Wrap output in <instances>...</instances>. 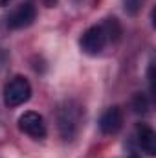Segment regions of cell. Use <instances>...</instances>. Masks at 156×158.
<instances>
[{"instance_id": "1", "label": "cell", "mask_w": 156, "mask_h": 158, "mask_svg": "<svg viewBox=\"0 0 156 158\" xmlns=\"http://www.w3.org/2000/svg\"><path fill=\"white\" fill-rule=\"evenodd\" d=\"M84 118V109L76 99H64L57 107V127L63 140L72 142L81 131Z\"/></svg>"}, {"instance_id": "2", "label": "cell", "mask_w": 156, "mask_h": 158, "mask_svg": "<svg viewBox=\"0 0 156 158\" xmlns=\"http://www.w3.org/2000/svg\"><path fill=\"white\" fill-rule=\"evenodd\" d=\"M31 98V85L22 76H15L4 86V103L7 107H20Z\"/></svg>"}, {"instance_id": "3", "label": "cell", "mask_w": 156, "mask_h": 158, "mask_svg": "<svg viewBox=\"0 0 156 158\" xmlns=\"http://www.w3.org/2000/svg\"><path fill=\"white\" fill-rule=\"evenodd\" d=\"M110 42V35L105 28V24H96L90 26L83 35H81V50L88 55H97L105 50V46Z\"/></svg>"}, {"instance_id": "4", "label": "cell", "mask_w": 156, "mask_h": 158, "mask_svg": "<svg viewBox=\"0 0 156 158\" xmlns=\"http://www.w3.org/2000/svg\"><path fill=\"white\" fill-rule=\"evenodd\" d=\"M35 17H37V7L33 6V2H22L9 13L6 26L9 30H22V28L31 26Z\"/></svg>"}, {"instance_id": "5", "label": "cell", "mask_w": 156, "mask_h": 158, "mask_svg": "<svg viewBox=\"0 0 156 158\" xmlns=\"http://www.w3.org/2000/svg\"><path fill=\"white\" fill-rule=\"evenodd\" d=\"M18 129L33 140H44L46 134H48L44 118L35 110H28L18 118Z\"/></svg>"}, {"instance_id": "6", "label": "cell", "mask_w": 156, "mask_h": 158, "mask_svg": "<svg viewBox=\"0 0 156 158\" xmlns=\"http://www.w3.org/2000/svg\"><path fill=\"white\" fill-rule=\"evenodd\" d=\"M123 127V112L119 107H110L103 112L99 119V129L103 134H116Z\"/></svg>"}, {"instance_id": "7", "label": "cell", "mask_w": 156, "mask_h": 158, "mask_svg": "<svg viewBox=\"0 0 156 158\" xmlns=\"http://www.w3.org/2000/svg\"><path fill=\"white\" fill-rule=\"evenodd\" d=\"M136 140L145 155H149V156L156 155V134L153 127H149L147 123H138L136 125Z\"/></svg>"}, {"instance_id": "8", "label": "cell", "mask_w": 156, "mask_h": 158, "mask_svg": "<svg viewBox=\"0 0 156 158\" xmlns=\"http://www.w3.org/2000/svg\"><path fill=\"white\" fill-rule=\"evenodd\" d=\"M132 107H134V112L136 114H145L149 110V101L143 94H136L134 101H132Z\"/></svg>"}, {"instance_id": "9", "label": "cell", "mask_w": 156, "mask_h": 158, "mask_svg": "<svg viewBox=\"0 0 156 158\" xmlns=\"http://www.w3.org/2000/svg\"><path fill=\"white\" fill-rule=\"evenodd\" d=\"M145 0H123V9L129 15H138Z\"/></svg>"}, {"instance_id": "10", "label": "cell", "mask_w": 156, "mask_h": 158, "mask_svg": "<svg viewBox=\"0 0 156 158\" xmlns=\"http://www.w3.org/2000/svg\"><path fill=\"white\" fill-rule=\"evenodd\" d=\"M9 2H11V0H0V6H7Z\"/></svg>"}, {"instance_id": "11", "label": "cell", "mask_w": 156, "mask_h": 158, "mask_svg": "<svg viewBox=\"0 0 156 158\" xmlns=\"http://www.w3.org/2000/svg\"><path fill=\"white\" fill-rule=\"evenodd\" d=\"M130 158H136V156H130Z\"/></svg>"}]
</instances>
